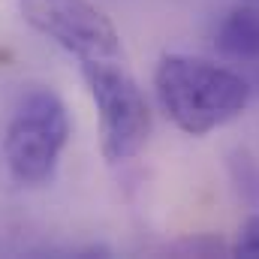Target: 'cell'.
<instances>
[{
  "label": "cell",
  "mask_w": 259,
  "mask_h": 259,
  "mask_svg": "<svg viewBox=\"0 0 259 259\" xmlns=\"http://www.w3.org/2000/svg\"><path fill=\"white\" fill-rule=\"evenodd\" d=\"M154 88L166 118L187 136L220 130L250 103V84L238 72L187 55H166L157 64Z\"/></svg>",
  "instance_id": "obj_1"
},
{
  "label": "cell",
  "mask_w": 259,
  "mask_h": 259,
  "mask_svg": "<svg viewBox=\"0 0 259 259\" xmlns=\"http://www.w3.org/2000/svg\"><path fill=\"white\" fill-rule=\"evenodd\" d=\"M66 139L69 118L61 97L49 88L30 91L15 109L3 139L9 175L18 184H46L58 169Z\"/></svg>",
  "instance_id": "obj_2"
},
{
  "label": "cell",
  "mask_w": 259,
  "mask_h": 259,
  "mask_svg": "<svg viewBox=\"0 0 259 259\" xmlns=\"http://www.w3.org/2000/svg\"><path fill=\"white\" fill-rule=\"evenodd\" d=\"M81 75L100 112V145L109 163L136 157L151 136V109L142 88L118 58L81 61Z\"/></svg>",
  "instance_id": "obj_3"
},
{
  "label": "cell",
  "mask_w": 259,
  "mask_h": 259,
  "mask_svg": "<svg viewBox=\"0 0 259 259\" xmlns=\"http://www.w3.org/2000/svg\"><path fill=\"white\" fill-rule=\"evenodd\" d=\"M217 49L232 61H256L259 58V9L256 6H235L220 30Z\"/></svg>",
  "instance_id": "obj_5"
},
{
  "label": "cell",
  "mask_w": 259,
  "mask_h": 259,
  "mask_svg": "<svg viewBox=\"0 0 259 259\" xmlns=\"http://www.w3.org/2000/svg\"><path fill=\"white\" fill-rule=\"evenodd\" d=\"M21 15L42 36L81 61L121 58L115 24L91 0H18Z\"/></svg>",
  "instance_id": "obj_4"
},
{
  "label": "cell",
  "mask_w": 259,
  "mask_h": 259,
  "mask_svg": "<svg viewBox=\"0 0 259 259\" xmlns=\"http://www.w3.org/2000/svg\"><path fill=\"white\" fill-rule=\"evenodd\" d=\"M232 253L235 256H247V259H259V214H250L241 223L238 238L232 244Z\"/></svg>",
  "instance_id": "obj_6"
}]
</instances>
